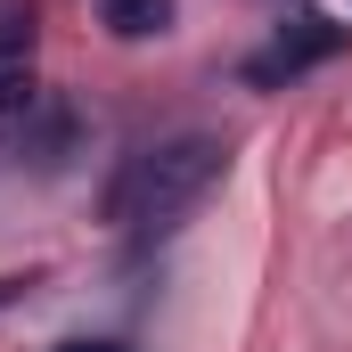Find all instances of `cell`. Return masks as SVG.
Listing matches in <instances>:
<instances>
[{
    "instance_id": "6da1fadb",
    "label": "cell",
    "mask_w": 352,
    "mask_h": 352,
    "mask_svg": "<svg viewBox=\"0 0 352 352\" xmlns=\"http://www.w3.org/2000/svg\"><path fill=\"white\" fill-rule=\"evenodd\" d=\"M230 148L213 131H180V140H156L140 156H123V173L107 180V221L115 230H173L180 213L221 180Z\"/></svg>"
},
{
    "instance_id": "7a4b0ae2",
    "label": "cell",
    "mask_w": 352,
    "mask_h": 352,
    "mask_svg": "<svg viewBox=\"0 0 352 352\" xmlns=\"http://www.w3.org/2000/svg\"><path fill=\"white\" fill-rule=\"evenodd\" d=\"M344 50V25H328V16H295V25H278L270 33V50L246 58V82H295V74H311V66H328Z\"/></svg>"
},
{
    "instance_id": "3957f363",
    "label": "cell",
    "mask_w": 352,
    "mask_h": 352,
    "mask_svg": "<svg viewBox=\"0 0 352 352\" xmlns=\"http://www.w3.org/2000/svg\"><path fill=\"white\" fill-rule=\"evenodd\" d=\"M25 107H33V25L0 16V115H25Z\"/></svg>"
},
{
    "instance_id": "277c9868",
    "label": "cell",
    "mask_w": 352,
    "mask_h": 352,
    "mask_svg": "<svg viewBox=\"0 0 352 352\" xmlns=\"http://www.w3.org/2000/svg\"><path fill=\"white\" fill-rule=\"evenodd\" d=\"M98 16H107L115 41H148V33L173 25V0H98Z\"/></svg>"
},
{
    "instance_id": "5b68a950",
    "label": "cell",
    "mask_w": 352,
    "mask_h": 352,
    "mask_svg": "<svg viewBox=\"0 0 352 352\" xmlns=\"http://www.w3.org/2000/svg\"><path fill=\"white\" fill-rule=\"evenodd\" d=\"M58 352H123L115 336H74V344H58Z\"/></svg>"
},
{
    "instance_id": "8992f818",
    "label": "cell",
    "mask_w": 352,
    "mask_h": 352,
    "mask_svg": "<svg viewBox=\"0 0 352 352\" xmlns=\"http://www.w3.org/2000/svg\"><path fill=\"white\" fill-rule=\"evenodd\" d=\"M25 287H33V278H0V303H16V295H25Z\"/></svg>"
}]
</instances>
